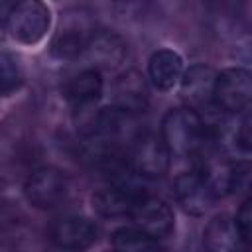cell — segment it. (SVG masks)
<instances>
[{
	"instance_id": "6da1fadb",
	"label": "cell",
	"mask_w": 252,
	"mask_h": 252,
	"mask_svg": "<svg viewBox=\"0 0 252 252\" xmlns=\"http://www.w3.org/2000/svg\"><path fill=\"white\" fill-rule=\"evenodd\" d=\"M161 138L175 158H195L209 142V130L203 116L191 108H171L161 120Z\"/></svg>"
},
{
	"instance_id": "7a4b0ae2",
	"label": "cell",
	"mask_w": 252,
	"mask_h": 252,
	"mask_svg": "<svg viewBox=\"0 0 252 252\" xmlns=\"http://www.w3.org/2000/svg\"><path fill=\"white\" fill-rule=\"evenodd\" d=\"M94 18L85 8H71L61 14L57 30L51 39V53L59 59H75L83 51L94 33Z\"/></svg>"
},
{
	"instance_id": "3957f363",
	"label": "cell",
	"mask_w": 252,
	"mask_h": 252,
	"mask_svg": "<svg viewBox=\"0 0 252 252\" xmlns=\"http://www.w3.org/2000/svg\"><path fill=\"white\" fill-rule=\"evenodd\" d=\"M51 26V12L43 0H16L6 14L8 35L24 45L41 41Z\"/></svg>"
},
{
	"instance_id": "277c9868",
	"label": "cell",
	"mask_w": 252,
	"mask_h": 252,
	"mask_svg": "<svg viewBox=\"0 0 252 252\" xmlns=\"http://www.w3.org/2000/svg\"><path fill=\"white\" fill-rule=\"evenodd\" d=\"M215 106L226 114H236L252 104V73L242 67H230L217 73Z\"/></svg>"
},
{
	"instance_id": "5b68a950",
	"label": "cell",
	"mask_w": 252,
	"mask_h": 252,
	"mask_svg": "<svg viewBox=\"0 0 252 252\" xmlns=\"http://www.w3.org/2000/svg\"><path fill=\"white\" fill-rule=\"evenodd\" d=\"M67 191H69L67 177L59 169L49 165L33 169L24 181L26 199L35 209H41V211H49L61 205L67 197Z\"/></svg>"
},
{
	"instance_id": "8992f818",
	"label": "cell",
	"mask_w": 252,
	"mask_h": 252,
	"mask_svg": "<svg viewBox=\"0 0 252 252\" xmlns=\"http://www.w3.org/2000/svg\"><path fill=\"white\" fill-rule=\"evenodd\" d=\"M173 195H175V201L181 205V209L193 217L205 215L217 199V193L211 181L199 167L183 171L175 177Z\"/></svg>"
},
{
	"instance_id": "52a82bcc",
	"label": "cell",
	"mask_w": 252,
	"mask_h": 252,
	"mask_svg": "<svg viewBox=\"0 0 252 252\" xmlns=\"http://www.w3.org/2000/svg\"><path fill=\"white\" fill-rule=\"evenodd\" d=\"M171 152L165 146L161 136L156 134H142L134 138L130 163L136 173L144 179H158L167 173L169 169Z\"/></svg>"
},
{
	"instance_id": "ba28073f",
	"label": "cell",
	"mask_w": 252,
	"mask_h": 252,
	"mask_svg": "<svg viewBox=\"0 0 252 252\" xmlns=\"http://www.w3.org/2000/svg\"><path fill=\"white\" fill-rule=\"evenodd\" d=\"M49 238L55 246L67 250H85L96 240V226L81 215H65L51 222Z\"/></svg>"
},
{
	"instance_id": "9c48e42d",
	"label": "cell",
	"mask_w": 252,
	"mask_h": 252,
	"mask_svg": "<svg viewBox=\"0 0 252 252\" xmlns=\"http://www.w3.org/2000/svg\"><path fill=\"white\" fill-rule=\"evenodd\" d=\"M87 57L94 69L116 71L128 57V43L112 30H96L87 45Z\"/></svg>"
},
{
	"instance_id": "30bf717a",
	"label": "cell",
	"mask_w": 252,
	"mask_h": 252,
	"mask_svg": "<svg viewBox=\"0 0 252 252\" xmlns=\"http://www.w3.org/2000/svg\"><path fill=\"white\" fill-rule=\"evenodd\" d=\"M132 219L136 222V226H140L144 232H148L154 238H165L171 234L173 230V211L169 209V205L158 197H150L144 195L134 211H132Z\"/></svg>"
},
{
	"instance_id": "8fae6325",
	"label": "cell",
	"mask_w": 252,
	"mask_h": 252,
	"mask_svg": "<svg viewBox=\"0 0 252 252\" xmlns=\"http://www.w3.org/2000/svg\"><path fill=\"white\" fill-rule=\"evenodd\" d=\"M112 100L114 106L130 114L144 112L150 102V89L144 75L136 69H128L120 73L112 85Z\"/></svg>"
},
{
	"instance_id": "7c38bea8",
	"label": "cell",
	"mask_w": 252,
	"mask_h": 252,
	"mask_svg": "<svg viewBox=\"0 0 252 252\" xmlns=\"http://www.w3.org/2000/svg\"><path fill=\"white\" fill-rule=\"evenodd\" d=\"M215 81H217V73L205 65V63H197L191 65L185 75L181 77V96L189 102L191 108H211L215 106Z\"/></svg>"
},
{
	"instance_id": "4fadbf2b",
	"label": "cell",
	"mask_w": 252,
	"mask_h": 252,
	"mask_svg": "<svg viewBox=\"0 0 252 252\" xmlns=\"http://www.w3.org/2000/svg\"><path fill=\"white\" fill-rule=\"evenodd\" d=\"M102 94V77L98 69H85L65 85V98L79 114H89ZM93 114V112H91Z\"/></svg>"
},
{
	"instance_id": "5bb4252c",
	"label": "cell",
	"mask_w": 252,
	"mask_h": 252,
	"mask_svg": "<svg viewBox=\"0 0 252 252\" xmlns=\"http://www.w3.org/2000/svg\"><path fill=\"white\" fill-rule=\"evenodd\" d=\"M144 195L110 183L108 187H104V189H100V191H96L93 195V207L100 217H106V219L132 217V211H134L136 203Z\"/></svg>"
},
{
	"instance_id": "9a60e30c",
	"label": "cell",
	"mask_w": 252,
	"mask_h": 252,
	"mask_svg": "<svg viewBox=\"0 0 252 252\" xmlns=\"http://www.w3.org/2000/svg\"><path fill=\"white\" fill-rule=\"evenodd\" d=\"M148 75L158 91H171L183 77V59L173 49H158L148 61Z\"/></svg>"
},
{
	"instance_id": "2e32d148",
	"label": "cell",
	"mask_w": 252,
	"mask_h": 252,
	"mask_svg": "<svg viewBox=\"0 0 252 252\" xmlns=\"http://www.w3.org/2000/svg\"><path fill=\"white\" fill-rule=\"evenodd\" d=\"M240 232L236 226V219L228 215L213 217L203 230V244L211 252H230L240 246Z\"/></svg>"
},
{
	"instance_id": "e0dca14e",
	"label": "cell",
	"mask_w": 252,
	"mask_h": 252,
	"mask_svg": "<svg viewBox=\"0 0 252 252\" xmlns=\"http://www.w3.org/2000/svg\"><path fill=\"white\" fill-rule=\"evenodd\" d=\"M112 248L116 250H130V252H138V250H156L159 248L158 238L150 236L148 232H144L140 226H122L118 228L112 238H110Z\"/></svg>"
},
{
	"instance_id": "ac0fdd59",
	"label": "cell",
	"mask_w": 252,
	"mask_h": 252,
	"mask_svg": "<svg viewBox=\"0 0 252 252\" xmlns=\"http://www.w3.org/2000/svg\"><path fill=\"white\" fill-rule=\"evenodd\" d=\"M226 193H234V195L252 193V159H240L228 163Z\"/></svg>"
},
{
	"instance_id": "d6986e66",
	"label": "cell",
	"mask_w": 252,
	"mask_h": 252,
	"mask_svg": "<svg viewBox=\"0 0 252 252\" xmlns=\"http://www.w3.org/2000/svg\"><path fill=\"white\" fill-rule=\"evenodd\" d=\"M0 81H2V94L8 96L12 94L16 89H20L22 81H24V73H22V67L18 65L16 57H12L8 51H2L0 55Z\"/></svg>"
},
{
	"instance_id": "ffe728a7",
	"label": "cell",
	"mask_w": 252,
	"mask_h": 252,
	"mask_svg": "<svg viewBox=\"0 0 252 252\" xmlns=\"http://www.w3.org/2000/svg\"><path fill=\"white\" fill-rule=\"evenodd\" d=\"M236 226L240 232V240L252 248V199L244 201L236 213Z\"/></svg>"
},
{
	"instance_id": "44dd1931",
	"label": "cell",
	"mask_w": 252,
	"mask_h": 252,
	"mask_svg": "<svg viewBox=\"0 0 252 252\" xmlns=\"http://www.w3.org/2000/svg\"><path fill=\"white\" fill-rule=\"evenodd\" d=\"M150 0H110L112 10L120 16V18H138Z\"/></svg>"
},
{
	"instance_id": "7402d4cb",
	"label": "cell",
	"mask_w": 252,
	"mask_h": 252,
	"mask_svg": "<svg viewBox=\"0 0 252 252\" xmlns=\"http://www.w3.org/2000/svg\"><path fill=\"white\" fill-rule=\"evenodd\" d=\"M207 4L213 10V14L220 18L238 16L244 8V0H207Z\"/></svg>"
},
{
	"instance_id": "603a6c76",
	"label": "cell",
	"mask_w": 252,
	"mask_h": 252,
	"mask_svg": "<svg viewBox=\"0 0 252 252\" xmlns=\"http://www.w3.org/2000/svg\"><path fill=\"white\" fill-rule=\"evenodd\" d=\"M238 146L244 152H252V110L244 114L238 126Z\"/></svg>"
}]
</instances>
